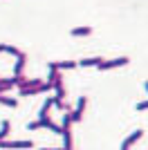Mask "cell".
I'll return each instance as SVG.
<instances>
[{"label":"cell","instance_id":"cell-1","mask_svg":"<svg viewBox=\"0 0 148 150\" xmlns=\"http://www.w3.org/2000/svg\"><path fill=\"white\" fill-rule=\"evenodd\" d=\"M41 128H47V130L61 134V125H56L49 117H47V119H38V121H29V123H27V130H41Z\"/></svg>","mask_w":148,"mask_h":150},{"label":"cell","instance_id":"cell-2","mask_svg":"<svg viewBox=\"0 0 148 150\" xmlns=\"http://www.w3.org/2000/svg\"><path fill=\"white\" fill-rule=\"evenodd\" d=\"M85 105H88V96H79V101H76V108H74V110H70V119H72V123H79V121H83Z\"/></svg>","mask_w":148,"mask_h":150},{"label":"cell","instance_id":"cell-3","mask_svg":"<svg viewBox=\"0 0 148 150\" xmlns=\"http://www.w3.org/2000/svg\"><path fill=\"white\" fill-rule=\"evenodd\" d=\"M128 63H130L128 56H117V58H110V61H101L97 65V69H115V67H123Z\"/></svg>","mask_w":148,"mask_h":150},{"label":"cell","instance_id":"cell-4","mask_svg":"<svg viewBox=\"0 0 148 150\" xmlns=\"http://www.w3.org/2000/svg\"><path fill=\"white\" fill-rule=\"evenodd\" d=\"M0 148H5V150H29V148H34V141H29V139H23V141H0Z\"/></svg>","mask_w":148,"mask_h":150},{"label":"cell","instance_id":"cell-5","mask_svg":"<svg viewBox=\"0 0 148 150\" xmlns=\"http://www.w3.org/2000/svg\"><path fill=\"white\" fill-rule=\"evenodd\" d=\"M142 137H144V130H135L132 134H130V137L123 139V144H121V148H119V150H130V148H132V146H135Z\"/></svg>","mask_w":148,"mask_h":150},{"label":"cell","instance_id":"cell-6","mask_svg":"<svg viewBox=\"0 0 148 150\" xmlns=\"http://www.w3.org/2000/svg\"><path fill=\"white\" fill-rule=\"evenodd\" d=\"M47 67L49 69H58V72H63V69H74L76 67V61H49Z\"/></svg>","mask_w":148,"mask_h":150},{"label":"cell","instance_id":"cell-7","mask_svg":"<svg viewBox=\"0 0 148 150\" xmlns=\"http://www.w3.org/2000/svg\"><path fill=\"white\" fill-rule=\"evenodd\" d=\"M47 85H52V90H54V85L56 83H63V76H61V72L58 69H49V76H47Z\"/></svg>","mask_w":148,"mask_h":150},{"label":"cell","instance_id":"cell-8","mask_svg":"<svg viewBox=\"0 0 148 150\" xmlns=\"http://www.w3.org/2000/svg\"><path fill=\"white\" fill-rule=\"evenodd\" d=\"M101 61H103V58L92 56V58H81V61H76V65H79V67H97Z\"/></svg>","mask_w":148,"mask_h":150},{"label":"cell","instance_id":"cell-9","mask_svg":"<svg viewBox=\"0 0 148 150\" xmlns=\"http://www.w3.org/2000/svg\"><path fill=\"white\" fill-rule=\"evenodd\" d=\"M38 85H43L41 79H25V81L18 85V90H31V88H38Z\"/></svg>","mask_w":148,"mask_h":150},{"label":"cell","instance_id":"cell-10","mask_svg":"<svg viewBox=\"0 0 148 150\" xmlns=\"http://www.w3.org/2000/svg\"><path fill=\"white\" fill-rule=\"evenodd\" d=\"M25 61H27V56H25V54H20V56L16 58V63H14V76H20V74H23Z\"/></svg>","mask_w":148,"mask_h":150},{"label":"cell","instance_id":"cell-11","mask_svg":"<svg viewBox=\"0 0 148 150\" xmlns=\"http://www.w3.org/2000/svg\"><path fill=\"white\" fill-rule=\"evenodd\" d=\"M70 34H72V36H90V34H92V27H88V25H83V27H74Z\"/></svg>","mask_w":148,"mask_h":150},{"label":"cell","instance_id":"cell-12","mask_svg":"<svg viewBox=\"0 0 148 150\" xmlns=\"http://www.w3.org/2000/svg\"><path fill=\"white\" fill-rule=\"evenodd\" d=\"M0 103L7 108H18V99H14V96H5V94H0Z\"/></svg>","mask_w":148,"mask_h":150},{"label":"cell","instance_id":"cell-13","mask_svg":"<svg viewBox=\"0 0 148 150\" xmlns=\"http://www.w3.org/2000/svg\"><path fill=\"white\" fill-rule=\"evenodd\" d=\"M2 52H7V54H11L14 58H18L20 54H25V52H20L18 47H14V45H7V43H2Z\"/></svg>","mask_w":148,"mask_h":150},{"label":"cell","instance_id":"cell-14","mask_svg":"<svg viewBox=\"0 0 148 150\" xmlns=\"http://www.w3.org/2000/svg\"><path fill=\"white\" fill-rule=\"evenodd\" d=\"M9 132H11V125H9V121H2V123H0V141H5V139L9 137Z\"/></svg>","mask_w":148,"mask_h":150},{"label":"cell","instance_id":"cell-15","mask_svg":"<svg viewBox=\"0 0 148 150\" xmlns=\"http://www.w3.org/2000/svg\"><path fill=\"white\" fill-rule=\"evenodd\" d=\"M135 108L139 110V112H142V110H148V99H146V101H139V103H137Z\"/></svg>","mask_w":148,"mask_h":150},{"label":"cell","instance_id":"cell-16","mask_svg":"<svg viewBox=\"0 0 148 150\" xmlns=\"http://www.w3.org/2000/svg\"><path fill=\"white\" fill-rule=\"evenodd\" d=\"M41 150H74V148H41Z\"/></svg>","mask_w":148,"mask_h":150},{"label":"cell","instance_id":"cell-17","mask_svg":"<svg viewBox=\"0 0 148 150\" xmlns=\"http://www.w3.org/2000/svg\"><path fill=\"white\" fill-rule=\"evenodd\" d=\"M146 92H148V81H146Z\"/></svg>","mask_w":148,"mask_h":150},{"label":"cell","instance_id":"cell-18","mask_svg":"<svg viewBox=\"0 0 148 150\" xmlns=\"http://www.w3.org/2000/svg\"><path fill=\"white\" fill-rule=\"evenodd\" d=\"M0 52H2V45H0Z\"/></svg>","mask_w":148,"mask_h":150}]
</instances>
